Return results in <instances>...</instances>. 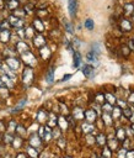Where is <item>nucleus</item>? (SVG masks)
<instances>
[{"label": "nucleus", "mask_w": 134, "mask_h": 158, "mask_svg": "<svg viewBox=\"0 0 134 158\" xmlns=\"http://www.w3.org/2000/svg\"><path fill=\"white\" fill-rule=\"evenodd\" d=\"M68 10L72 17L76 15L78 11V0H68Z\"/></svg>", "instance_id": "obj_1"}, {"label": "nucleus", "mask_w": 134, "mask_h": 158, "mask_svg": "<svg viewBox=\"0 0 134 158\" xmlns=\"http://www.w3.org/2000/svg\"><path fill=\"white\" fill-rule=\"evenodd\" d=\"M9 24L11 25V26H15V27H20V26H22V20L20 19V17H16V16H10L9 17Z\"/></svg>", "instance_id": "obj_2"}, {"label": "nucleus", "mask_w": 134, "mask_h": 158, "mask_svg": "<svg viewBox=\"0 0 134 158\" xmlns=\"http://www.w3.org/2000/svg\"><path fill=\"white\" fill-rule=\"evenodd\" d=\"M32 79H33V72H32V69L31 68L25 69V72H24V81H25V83H31Z\"/></svg>", "instance_id": "obj_3"}, {"label": "nucleus", "mask_w": 134, "mask_h": 158, "mask_svg": "<svg viewBox=\"0 0 134 158\" xmlns=\"http://www.w3.org/2000/svg\"><path fill=\"white\" fill-rule=\"evenodd\" d=\"M10 38V31L9 30H1L0 31V41L1 42H8Z\"/></svg>", "instance_id": "obj_4"}, {"label": "nucleus", "mask_w": 134, "mask_h": 158, "mask_svg": "<svg viewBox=\"0 0 134 158\" xmlns=\"http://www.w3.org/2000/svg\"><path fill=\"white\" fill-rule=\"evenodd\" d=\"M8 64H9V67L13 69V71H15V69H17L19 68V61L17 60H15V58H9L8 60Z\"/></svg>", "instance_id": "obj_5"}, {"label": "nucleus", "mask_w": 134, "mask_h": 158, "mask_svg": "<svg viewBox=\"0 0 134 158\" xmlns=\"http://www.w3.org/2000/svg\"><path fill=\"white\" fill-rule=\"evenodd\" d=\"M83 72H84V74H85V77L91 78L92 75H94V67H91V66H85Z\"/></svg>", "instance_id": "obj_6"}, {"label": "nucleus", "mask_w": 134, "mask_h": 158, "mask_svg": "<svg viewBox=\"0 0 134 158\" xmlns=\"http://www.w3.org/2000/svg\"><path fill=\"white\" fill-rule=\"evenodd\" d=\"M17 50H19V52H21V53H25V52L28 51V46L24 42V41H20V42L17 43Z\"/></svg>", "instance_id": "obj_7"}, {"label": "nucleus", "mask_w": 134, "mask_h": 158, "mask_svg": "<svg viewBox=\"0 0 134 158\" xmlns=\"http://www.w3.org/2000/svg\"><path fill=\"white\" fill-rule=\"evenodd\" d=\"M81 63V56L79 52H74V67H79Z\"/></svg>", "instance_id": "obj_8"}, {"label": "nucleus", "mask_w": 134, "mask_h": 158, "mask_svg": "<svg viewBox=\"0 0 134 158\" xmlns=\"http://www.w3.org/2000/svg\"><path fill=\"white\" fill-rule=\"evenodd\" d=\"M8 6L11 10H15L19 6V0H8Z\"/></svg>", "instance_id": "obj_9"}, {"label": "nucleus", "mask_w": 134, "mask_h": 158, "mask_svg": "<svg viewBox=\"0 0 134 158\" xmlns=\"http://www.w3.org/2000/svg\"><path fill=\"white\" fill-rule=\"evenodd\" d=\"M33 25H34V27L37 28L38 32H42L43 31V25H42V22H41V20L36 19V20H34V22H33Z\"/></svg>", "instance_id": "obj_10"}, {"label": "nucleus", "mask_w": 134, "mask_h": 158, "mask_svg": "<svg viewBox=\"0 0 134 158\" xmlns=\"http://www.w3.org/2000/svg\"><path fill=\"white\" fill-rule=\"evenodd\" d=\"M97 55H95L94 52H89V53H87V56H86V58H87V61L89 62H96L97 61V57H96Z\"/></svg>", "instance_id": "obj_11"}, {"label": "nucleus", "mask_w": 134, "mask_h": 158, "mask_svg": "<svg viewBox=\"0 0 134 158\" xmlns=\"http://www.w3.org/2000/svg\"><path fill=\"white\" fill-rule=\"evenodd\" d=\"M53 79H54V69L51 68L49 72L47 73V81H48V83H52V81H53Z\"/></svg>", "instance_id": "obj_12"}, {"label": "nucleus", "mask_w": 134, "mask_h": 158, "mask_svg": "<svg viewBox=\"0 0 134 158\" xmlns=\"http://www.w3.org/2000/svg\"><path fill=\"white\" fill-rule=\"evenodd\" d=\"M34 43H36L37 46H43L44 45V38L41 36V35H38V36L34 38Z\"/></svg>", "instance_id": "obj_13"}, {"label": "nucleus", "mask_w": 134, "mask_h": 158, "mask_svg": "<svg viewBox=\"0 0 134 158\" xmlns=\"http://www.w3.org/2000/svg\"><path fill=\"white\" fill-rule=\"evenodd\" d=\"M94 26H95V24H94V21H92L91 19H87V20L85 21V27H86V28H89V30H92V28H94Z\"/></svg>", "instance_id": "obj_14"}, {"label": "nucleus", "mask_w": 134, "mask_h": 158, "mask_svg": "<svg viewBox=\"0 0 134 158\" xmlns=\"http://www.w3.org/2000/svg\"><path fill=\"white\" fill-rule=\"evenodd\" d=\"M64 25H65V28H67V31H68L69 33H73V32H74L73 27H72V24H69L67 20H64Z\"/></svg>", "instance_id": "obj_15"}, {"label": "nucleus", "mask_w": 134, "mask_h": 158, "mask_svg": "<svg viewBox=\"0 0 134 158\" xmlns=\"http://www.w3.org/2000/svg\"><path fill=\"white\" fill-rule=\"evenodd\" d=\"M86 118L87 119H95V114L94 113H92V111H87V113H86Z\"/></svg>", "instance_id": "obj_16"}, {"label": "nucleus", "mask_w": 134, "mask_h": 158, "mask_svg": "<svg viewBox=\"0 0 134 158\" xmlns=\"http://www.w3.org/2000/svg\"><path fill=\"white\" fill-rule=\"evenodd\" d=\"M25 104H26V100H24V101H22V103H20V104H19V105H17V106H16V108L14 109V113H15V111H19V109H21V108H22V106H24V105H25Z\"/></svg>", "instance_id": "obj_17"}, {"label": "nucleus", "mask_w": 134, "mask_h": 158, "mask_svg": "<svg viewBox=\"0 0 134 158\" xmlns=\"http://www.w3.org/2000/svg\"><path fill=\"white\" fill-rule=\"evenodd\" d=\"M70 77H72V75H70V74H68V75H65V77H64V78H63V81H65L67 79H69V78H70Z\"/></svg>", "instance_id": "obj_18"}, {"label": "nucleus", "mask_w": 134, "mask_h": 158, "mask_svg": "<svg viewBox=\"0 0 134 158\" xmlns=\"http://www.w3.org/2000/svg\"><path fill=\"white\" fill-rule=\"evenodd\" d=\"M1 27H3V26H1V24H0V31H1Z\"/></svg>", "instance_id": "obj_19"}]
</instances>
